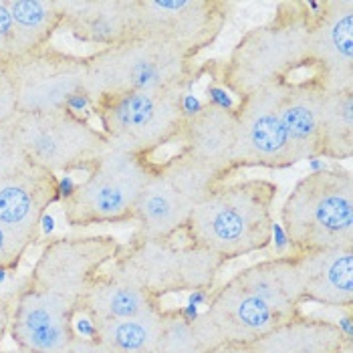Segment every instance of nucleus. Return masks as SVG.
Returning a JSON list of instances; mask_svg holds the SVG:
<instances>
[{"instance_id":"f257e3e1","label":"nucleus","mask_w":353,"mask_h":353,"mask_svg":"<svg viewBox=\"0 0 353 353\" xmlns=\"http://www.w3.org/2000/svg\"><path fill=\"white\" fill-rule=\"evenodd\" d=\"M123 245L111 234L54 236L10 299V337L27 353H63L93 281Z\"/></svg>"},{"instance_id":"f03ea898","label":"nucleus","mask_w":353,"mask_h":353,"mask_svg":"<svg viewBox=\"0 0 353 353\" xmlns=\"http://www.w3.org/2000/svg\"><path fill=\"white\" fill-rule=\"evenodd\" d=\"M317 2L285 0L267 23L248 28L220 65L216 81L243 99L267 85L285 83L309 67V34Z\"/></svg>"},{"instance_id":"7ed1b4c3","label":"nucleus","mask_w":353,"mask_h":353,"mask_svg":"<svg viewBox=\"0 0 353 353\" xmlns=\"http://www.w3.org/2000/svg\"><path fill=\"white\" fill-rule=\"evenodd\" d=\"M279 184L269 178L228 180L208 192L184 228L186 243L226 263L269 248Z\"/></svg>"},{"instance_id":"20e7f679","label":"nucleus","mask_w":353,"mask_h":353,"mask_svg":"<svg viewBox=\"0 0 353 353\" xmlns=\"http://www.w3.org/2000/svg\"><path fill=\"white\" fill-rule=\"evenodd\" d=\"M200 75L202 69L170 45L134 37L87 54L83 95L93 105L103 97L132 91H190Z\"/></svg>"},{"instance_id":"39448f33","label":"nucleus","mask_w":353,"mask_h":353,"mask_svg":"<svg viewBox=\"0 0 353 353\" xmlns=\"http://www.w3.org/2000/svg\"><path fill=\"white\" fill-rule=\"evenodd\" d=\"M289 252L353 246V178L350 170L325 168L297 182L281 208Z\"/></svg>"},{"instance_id":"423d86ee","label":"nucleus","mask_w":353,"mask_h":353,"mask_svg":"<svg viewBox=\"0 0 353 353\" xmlns=\"http://www.w3.org/2000/svg\"><path fill=\"white\" fill-rule=\"evenodd\" d=\"M222 182L228 180L194 160L184 150L165 162L156 163L150 182L137 200L136 232L130 243L172 241L178 232H184L202 198Z\"/></svg>"},{"instance_id":"0eeeda50","label":"nucleus","mask_w":353,"mask_h":353,"mask_svg":"<svg viewBox=\"0 0 353 353\" xmlns=\"http://www.w3.org/2000/svg\"><path fill=\"white\" fill-rule=\"evenodd\" d=\"M154 170L156 162L148 156L109 148L91 165L87 180L65 198L63 214L67 224L85 228L134 222L137 200Z\"/></svg>"},{"instance_id":"6e6552de","label":"nucleus","mask_w":353,"mask_h":353,"mask_svg":"<svg viewBox=\"0 0 353 353\" xmlns=\"http://www.w3.org/2000/svg\"><path fill=\"white\" fill-rule=\"evenodd\" d=\"M226 261L190 243L137 241L121 248L109 271L136 283L154 297L210 291Z\"/></svg>"},{"instance_id":"1a4fd4ad","label":"nucleus","mask_w":353,"mask_h":353,"mask_svg":"<svg viewBox=\"0 0 353 353\" xmlns=\"http://www.w3.org/2000/svg\"><path fill=\"white\" fill-rule=\"evenodd\" d=\"M184 89L132 91L109 95L93 103L109 148L152 158L162 145L180 137L186 115Z\"/></svg>"},{"instance_id":"9d476101","label":"nucleus","mask_w":353,"mask_h":353,"mask_svg":"<svg viewBox=\"0 0 353 353\" xmlns=\"http://www.w3.org/2000/svg\"><path fill=\"white\" fill-rule=\"evenodd\" d=\"M12 128L28 162L54 176L71 170L89 172L95 160L109 150L101 130L71 109L17 113Z\"/></svg>"},{"instance_id":"9b49d317","label":"nucleus","mask_w":353,"mask_h":353,"mask_svg":"<svg viewBox=\"0 0 353 353\" xmlns=\"http://www.w3.org/2000/svg\"><path fill=\"white\" fill-rule=\"evenodd\" d=\"M232 8L226 0H137V37L156 39L194 61L216 43Z\"/></svg>"},{"instance_id":"f8f14e48","label":"nucleus","mask_w":353,"mask_h":353,"mask_svg":"<svg viewBox=\"0 0 353 353\" xmlns=\"http://www.w3.org/2000/svg\"><path fill=\"white\" fill-rule=\"evenodd\" d=\"M6 65L14 85L17 113L69 109L71 101L83 93L87 54L63 53L54 47H47Z\"/></svg>"},{"instance_id":"ddd939ff","label":"nucleus","mask_w":353,"mask_h":353,"mask_svg":"<svg viewBox=\"0 0 353 353\" xmlns=\"http://www.w3.org/2000/svg\"><path fill=\"white\" fill-rule=\"evenodd\" d=\"M285 83L252 91L236 103V143L232 154L234 170L243 168H291L289 137L281 119V97Z\"/></svg>"},{"instance_id":"4468645a","label":"nucleus","mask_w":353,"mask_h":353,"mask_svg":"<svg viewBox=\"0 0 353 353\" xmlns=\"http://www.w3.org/2000/svg\"><path fill=\"white\" fill-rule=\"evenodd\" d=\"M325 93L353 89V2L323 0L313 12L309 67Z\"/></svg>"},{"instance_id":"2eb2a0df","label":"nucleus","mask_w":353,"mask_h":353,"mask_svg":"<svg viewBox=\"0 0 353 353\" xmlns=\"http://www.w3.org/2000/svg\"><path fill=\"white\" fill-rule=\"evenodd\" d=\"M59 198V178L28 162L0 178V226L30 246L37 245L41 241L43 216Z\"/></svg>"},{"instance_id":"dca6fc26","label":"nucleus","mask_w":353,"mask_h":353,"mask_svg":"<svg viewBox=\"0 0 353 353\" xmlns=\"http://www.w3.org/2000/svg\"><path fill=\"white\" fill-rule=\"evenodd\" d=\"M204 315L216 327L224 343L250 345L285 319L261 297L243 287L232 276L210 293Z\"/></svg>"},{"instance_id":"f3484780","label":"nucleus","mask_w":353,"mask_h":353,"mask_svg":"<svg viewBox=\"0 0 353 353\" xmlns=\"http://www.w3.org/2000/svg\"><path fill=\"white\" fill-rule=\"evenodd\" d=\"M63 28L108 49L137 37V0H59Z\"/></svg>"},{"instance_id":"a211bd4d","label":"nucleus","mask_w":353,"mask_h":353,"mask_svg":"<svg viewBox=\"0 0 353 353\" xmlns=\"http://www.w3.org/2000/svg\"><path fill=\"white\" fill-rule=\"evenodd\" d=\"M182 148L194 160L212 168L222 178L230 180L236 172L232 154L236 143V111L202 103V109L186 117L180 137Z\"/></svg>"},{"instance_id":"6ab92c4d","label":"nucleus","mask_w":353,"mask_h":353,"mask_svg":"<svg viewBox=\"0 0 353 353\" xmlns=\"http://www.w3.org/2000/svg\"><path fill=\"white\" fill-rule=\"evenodd\" d=\"M323 95L325 89L315 75L303 81H285L281 97V119L289 137L293 165L317 158Z\"/></svg>"},{"instance_id":"aec40b11","label":"nucleus","mask_w":353,"mask_h":353,"mask_svg":"<svg viewBox=\"0 0 353 353\" xmlns=\"http://www.w3.org/2000/svg\"><path fill=\"white\" fill-rule=\"evenodd\" d=\"M248 291L265 301L285 321L301 313L303 297V276L299 256L295 252L276 254L267 261H259L232 274Z\"/></svg>"},{"instance_id":"412c9836","label":"nucleus","mask_w":353,"mask_h":353,"mask_svg":"<svg viewBox=\"0 0 353 353\" xmlns=\"http://www.w3.org/2000/svg\"><path fill=\"white\" fill-rule=\"evenodd\" d=\"M303 276L305 301L323 307L352 309L353 305V246L297 252Z\"/></svg>"},{"instance_id":"4be33fe9","label":"nucleus","mask_w":353,"mask_h":353,"mask_svg":"<svg viewBox=\"0 0 353 353\" xmlns=\"http://www.w3.org/2000/svg\"><path fill=\"white\" fill-rule=\"evenodd\" d=\"M248 347L252 353H352V341H345L337 323L299 313Z\"/></svg>"},{"instance_id":"5701e85b","label":"nucleus","mask_w":353,"mask_h":353,"mask_svg":"<svg viewBox=\"0 0 353 353\" xmlns=\"http://www.w3.org/2000/svg\"><path fill=\"white\" fill-rule=\"evenodd\" d=\"M156 309H162V299L111 271H103L93 281L81 305V313L93 323L130 319Z\"/></svg>"},{"instance_id":"b1692460","label":"nucleus","mask_w":353,"mask_h":353,"mask_svg":"<svg viewBox=\"0 0 353 353\" xmlns=\"http://www.w3.org/2000/svg\"><path fill=\"white\" fill-rule=\"evenodd\" d=\"M14 25L17 59L51 47L57 30L63 28L59 0H6Z\"/></svg>"},{"instance_id":"393cba45","label":"nucleus","mask_w":353,"mask_h":353,"mask_svg":"<svg viewBox=\"0 0 353 353\" xmlns=\"http://www.w3.org/2000/svg\"><path fill=\"white\" fill-rule=\"evenodd\" d=\"M224 345L216 327L204 315L190 317L180 309H163V323L156 353H214Z\"/></svg>"},{"instance_id":"a878e982","label":"nucleus","mask_w":353,"mask_h":353,"mask_svg":"<svg viewBox=\"0 0 353 353\" xmlns=\"http://www.w3.org/2000/svg\"><path fill=\"white\" fill-rule=\"evenodd\" d=\"M163 323V307L130 317L95 321V339L111 353H156Z\"/></svg>"},{"instance_id":"bb28decb","label":"nucleus","mask_w":353,"mask_h":353,"mask_svg":"<svg viewBox=\"0 0 353 353\" xmlns=\"http://www.w3.org/2000/svg\"><path fill=\"white\" fill-rule=\"evenodd\" d=\"M353 156V89L325 93L319 121L317 158L350 160Z\"/></svg>"},{"instance_id":"cd10ccee","label":"nucleus","mask_w":353,"mask_h":353,"mask_svg":"<svg viewBox=\"0 0 353 353\" xmlns=\"http://www.w3.org/2000/svg\"><path fill=\"white\" fill-rule=\"evenodd\" d=\"M27 163V156L14 136L12 119L2 121L0 123V178H6L8 174L21 170Z\"/></svg>"},{"instance_id":"c85d7f7f","label":"nucleus","mask_w":353,"mask_h":353,"mask_svg":"<svg viewBox=\"0 0 353 353\" xmlns=\"http://www.w3.org/2000/svg\"><path fill=\"white\" fill-rule=\"evenodd\" d=\"M28 248V243L12 234L8 228L0 226V271H17Z\"/></svg>"},{"instance_id":"c756f323","label":"nucleus","mask_w":353,"mask_h":353,"mask_svg":"<svg viewBox=\"0 0 353 353\" xmlns=\"http://www.w3.org/2000/svg\"><path fill=\"white\" fill-rule=\"evenodd\" d=\"M17 59L14 49V25L6 0H0V61L10 63Z\"/></svg>"},{"instance_id":"7c9ffc66","label":"nucleus","mask_w":353,"mask_h":353,"mask_svg":"<svg viewBox=\"0 0 353 353\" xmlns=\"http://www.w3.org/2000/svg\"><path fill=\"white\" fill-rule=\"evenodd\" d=\"M17 115V95L8 73V65L0 61V123L10 121Z\"/></svg>"},{"instance_id":"2f4dec72","label":"nucleus","mask_w":353,"mask_h":353,"mask_svg":"<svg viewBox=\"0 0 353 353\" xmlns=\"http://www.w3.org/2000/svg\"><path fill=\"white\" fill-rule=\"evenodd\" d=\"M63 353H111L101 343V341H97L95 337H79V335H75L71 341H69V345L63 350Z\"/></svg>"},{"instance_id":"473e14b6","label":"nucleus","mask_w":353,"mask_h":353,"mask_svg":"<svg viewBox=\"0 0 353 353\" xmlns=\"http://www.w3.org/2000/svg\"><path fill=\"white\" fill-rule=\"evenodd\" d=\"M10 317H12V303L10 299L0 297V345L4 341V335L10 331Z\"/></svg>"},{"instance_id":"72a5a7b5","label":"nucleus","mask_w":353,"mask_h":353,"mask_svg":"<svg viewBox=\"0 0 353 353\" xmlns=\"http://www.w3.org/2000/svg\"><path fill=\"white\" fill-rule=\"evenodd\" d=\"M214 353H252L248 345H241V343H224L222 347H218Z\"/></svg>"}]
</instances>
